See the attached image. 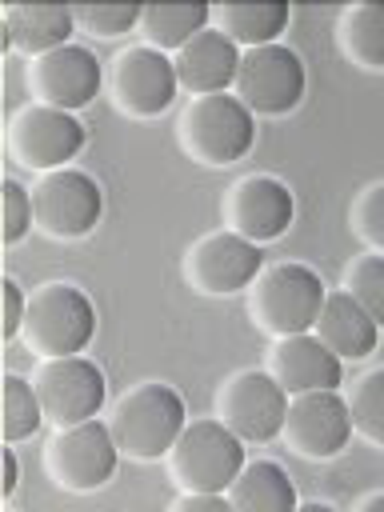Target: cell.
I'll list each match as a JSON object with an SVG mask.
<instances>
[{
    "label": "cell",
    "mask_w": 384,
    "mask_h": 512,
    "mask_svg": "<svg viewBox=\"0 0 384 512\" xmlns=\"http://www.w3.org/2000/svg\"><path fill=\"white\" fill-rule=\"evenodd\" d=\"M40 424H44V412H40V400L32 392V380L8 372L4 376V412H0V436H4V444H16V440L32 436Z\"/></svg>",
    "instance_id": "27"
},
{
    "label": "cell",
    "mask_w": 384,
    "mask_h": 512,
    "mask_svg": "<svg viewBox=\"0 0 384 512\" xmlns=\"http://www.w3.org/2000/svg\"><path fill=\"white\" fill-rule=\"evenodd\" d=\"M184 420H188V412L172 384L140 380L124 396L112 400L104 424H108V436L120 456L148 464V460H164V452L172 448Z\"/></svg>",
    "instance_id": "1"
},
{
    "label": "cell",
    "mask_w": 384,
    "mask_h": 512,
    "mask_svg": "<svg viewBox=\"0 0 384 512\" xmlns=\"http://www.w3.org/2000/svg\"><path fill=\"white\" fill-rule=\"evenodd\" d=\"M344 412L352 432H360L372 448L384 444V368H368L360 372L348 388H344Z\"/></svg>",
    "instance_id": "25"
},
{
    "label": "cell",
    "mask_w": 384,
    "mask_h": 512,
    "mask_svg": "<svg viewBox=\"0 0 384 512\" xmlns=\"http://www.w3.org/2000/svg\"><path fill=\"white\" fill-rule=\"evenodd\" d=\"M96 332V308L72 280H44L24 296L20 344L32 356H72L84 352Z\"/></svg>",
    "instance_id": "2"
},
{
    "label": "cell",
    "mask_w": 384,
    "mask_h": 512,
    "mask_svg": "<svg viewBox=\"0 0 384 512\" xmlns=\"http://www.w3.org/2000/svg\"><path fill=\"white\" fill-rule=\"evenodd\" d=\"M0 460H4V480H0V496L8 500V496L16 492V484H20V464H16V452H12V448H4V452H0Z\"/></svg>",
    "instance_id": "33"
},
{
    "label": "cell",
    "mask_w": 384,
    "mask_h": 512,
    "mask_svg": "<svg viewBox=\"0 0 384 512\" xmlns=\"http://www.w3.org/2000/svg\"><path fill=\"white\" fill-rule=\"evenodd\" d=\"M348 224L364 248H372V252L384 248V180H372L356 192V200L348 208Z\"/></svg>",
    "instance_id": "29"
},
{
    "label": "cell",
    "mask_w": 384,
    "mask_h": 512,
    "mask_svg": "<svg viewBox=\"0 0 384 512\" xmlns=\"http://www.w3.org/2000/svg\"><path fill=\"white\" fill-rule=\"evenodd\" d=\"M340 292L356 300L372 320H384V256L364 248L340 272Z\"/></svg>",
    "instance_id": "26"
},
{
    "label": "cell",
    "mask_w": 384,
    "mask_h": 512,
    "mask_svg": "<svg viewBox=\"0 0 384 512\" xmlns=\"http://www.w3.org/2000/svg\"><path fill=\"white\" fill-rule=\"evenodd\" d=\"M292 216H296V200H292L288 184L276 176H264V172H248V176L232 180L220 196L224 228L248 244L280 240L288 232Z\"/></svg>",
    "instance_id": "13"
},
{
    "label": "cell",
    "mask_w": 384,
    "mask_h": 512,
    "mask_svg": "<svg viewBox=\"0 0 384 512\" xmlns=\"http://www.w3.org/2000/svg\"><path fill=\"white\" fill-rule=\"evenodd\" d=\"M24 288L12 280V276H4L0 280V308H4V320H0V336L4 340H12L16 332H20V316H24Z\"/></svg>",
    "instance_id": "31"
},
{
    "label": "cell",
    "mask_w": 384,
    "mask_h": 512,
    "mask_svg": "<svg viewBox=\"0 0 384 512\" xmlns=\"http://www.w3.org/2000/svg\"><path fill=\"white\" fill-rule=\"evenodd\" d=\"M284 392L264 368H240L212 392V416L240 440L264 444L280 432L284 420Z\"/></svg>",
    "instance_id": "11"
},
{
    "label": "cell",
    "mask_w": 384,
    "mask_h": 512,
    "mask_svg": "<svg viewBox=\"0 0 384 512\" xmlns=\"http://www.w3.org/2000/svg\"><path fill=\"white\" fill-rule=\"evenodd\" d=\"M4 20V36L12 44V52L36 60L60 44H68L72 28V8L68 4H8L0 8Z\"/></svg>",
    "instance_id": "20"
},
{
    "label": "cell",
    "mask_w": 384,
    "mask_h": 512,
    "mask_svg": "<svg viewBox=\"0 0 384 512\" xmlns=\"http://www.w3.org/2000/svg\"><path fill=\"white\" fill-rule=\"evenodd\" d=\"M332 36H336V52L348 64H356V68H364L372 76L384 72V16H380L376 4H368V0L348 4L336 16Z\"/></svg>",
    "instance_id": "23"
},
{
    "label": "cell",
    "mask_w": 384,
    "mask_h": 512,
    "mask_svg": "<svg viewBox=\"0 0 384 512\" xmlns=\"http://www.w3.org/2000/svg\"><path fill=\"white\" fill-rule=\"evenodd\" d=\"M264 268L260 244L240 240L228 228L204 232L192 240L180 256V276L196 296H232L252 284V276Z\"/></svg>",
    "instance_id": "12"
},
{
    "label": "cell",
    "mask_w": 384,
    "mask_h": 512,
    "mask_svg": "<svg viewBox=\"0 0 384 512\" xmlns=\"http://www.w3.org/2000/svg\"><path fill=\"white\" fill-rule=\"evenodd\" d=\"M324 280L320 272H312L308 264H296V260H280V264H268L252 276V284L244 288V304H248V320L256 332L264 336H296V332H308L316 312H320V300H324Z\"/></svg>",
    "instance_id": "4"
},
{
    "label": "cell",
    "mask_w": 384,
    "mask_h": 512,
    "mask_svg": "<svg viewBox=\"0 0 384 512\" xmlns=\"http://www.w3.org/2000/svg\"><path fill=\"white\" fill-rule=\"evenodd\" d=\"M4 160H8V148H4V124H0V188H4Z\"/></svg>",
    "instance_id": "35"
},
{
    "label": "cell",
    "mask_w": 384,
    "mask_h": 512,
    "mask_svg": "<svg viewBox=\"0 0 384 512\" xmlns=\"http://www.w3.org/2000/svg\"><path fill=\"white\" fill-rule=\"evenodd\" d=\"M200 28H208V4H148L140 8V20H136V32L144 36V44L164 56L184 48Z\"/></svg>",
    "instance_id": "24"
},
{
    "label": "cell",
    "mask_w": 384,
    "mask_h": 512,
    "mask_svg": "<svg viewBox=\"0 0 384 512\" xmlns=\"http://www.w3.org/2000/svg\"><path fill=\"white\" fill-rule=\"evenodd\" d=\"M108 96H112L116 112L128 116V120L160 116L176 96L172 56H164L148 44L120 48L112 56V68H108Z\"/></svg>",
    "instance_id": "14"
},
{
    "label": "cell",
    "mask_w": 384,
    "mask_h": 512,
    "mask_svg": "<svg viewBox=\"0 0 384 512\" xmlns=\"http://www.w3.org/2000/svg\"><path fill=\"white\" fill-rule=\"evenodd\" d=\"M116 460H120V452L108 436V424H100L96 416L56 428L44 444V476L60 492H96V488H104L116 472Z\"/></svg>",
    "instance_id": "8"
},
{
    "label": "cell",
    "mask_w": 384,
    "mask_h": 512,
    "mask_svg": "<svg viewBox=\"0 0 384 512\" xmlns=\"http://www.w3.org/2000/svg\"><path fill=\"white\" fill-rule=\"evenodd\" d=\"M84 124L72 112L44 108V104H24L8 116L4 124V148L8 160H16L24 172H52L68 168V160L84 148Z\"/></svg>",
    "instance_id": "9"
},
{
    "label": "cell",
    "mask_w": 384,
    "mask_h": 512,
    "mask_svg": "<svg viewBox=\"0 0 384 512\" xmlns=\"http://www.w3.org/2000/svg\"><path fill=\"white\" fill-rule=\"evenodd\" d=\"M252 140H256V116L232 92L192 96L176 116L180 152L204 168H228L244 160Z\"/></svg>",
    "instance_id": "3"
},
{
    "label": "cell",
    "mask_w": 384,
    "mask_h": 512,
    "mask_svg": "<svg viewBox=\"0 0 384 512\" xmlns=\"http://www.w3.org/2000/svg\"><path fill=\"white\" fill-rule=\"evenodd\" d=\"M140 8L136 4H80L72 8V28L92 40H116L124 32H136Z\"/></svg>",
    "instance_id": "28"
},
{
    "label": "cell",
    "mask_w": 384,
    "mask_h": 512,
    "mask_svg": "<svg viewBox=\"0 0 384 512\" xmlns=\"http://www.w3.org/2000/svg\"><path fill=\"white\" fill-rule=\"evenodd\" d=\"M0 280H4V236H0Z\"/></svg>",
    "instance_id": "36"
},
{
    "label": "cell",
    "mask_w": 384,
    "mask_h": 512,
    "mask_svg": "<svg viewBox=\"0 0 384 512\" xmlns=\"http://www.w3.org/2000/svg\"><path fill=\"white\" fill-rule=\"evenodd\" d=\"M240 464H244V444L216 416L184 420L172 448L164 452L168 480L180 492H224L228 480L240 472Z\"/></svg>",
    "instance_id": "5"
},
{
    "label": "cell",
    "mask_w": 384,
    "mask_h": 512,
    "mask_svg": "<svg viewBox=\"0 0 384 512\" xmlns=\"http://www.w3.org/2000/svg\"><path fill=\"white\" fill-rule=\"evenodd\" d=\"M32 392H36L40 412H44V420L52 428L92 420V416H100V408L108 400L104 372L88 356H80V352H72V356H44L32 368Z\"/></svg>",
    "instance_id": "10"
},
{
    "label": "cell",
    "mask_w": 384,
    "mask_h": 512,
    "mask_svg": "<svg viewBox=\"0 0 384 512\" xmlns=\"http://www.w3.org/2000/svg\"><path fill=\"white\" fill-rule=\"evenodd\" d=\"M240 48L232 40H224L216 28H200L184 48H176L172 56V72H176V88H184L188 96H212V92H228L232 88V72H236Z\"/></svg>",
    "instance_id": "18"
},
{
    "label": "cell",
    "mask_w": 384,
    "mask_h": 512,
    "mask_svg": "<svg viewBox=\"0 0 384 512\" xmlns=\"http://www.w3.org/2000/svg\"><path fill=\"white\" fill-rule=\"evenodd\" d=\"M276 436L284 440L288 452H296L304 460H332L352 436L340 392L336 388H316V392L288 396Z\"/></svg>",
    "instance_id": "16"
},
{
    "label": "cell",
    "mask_w": 384,
    "mask_h": 512,
    "mask_svg": "<svg viewBox=\"0 0 384 512\" xmlns=\"http://www.w3.org/2000/svg\"><path fill=\"white\" fill-rule=\"evenodd\" d=\"M100 84H104L100 60L80 44H60L24 64V88H28L32 104L60 108L72 116H76V108L96 100Z\"/></svg>",
    "instance_id": "15"
},
{
    "label": "cell",
    "mask_w": 384,
    "mask_h": 512,
    "mask_svg": "<svg viewBox=\"0 0 384 512\" xmlns=\"http://www.w3.org/2000/svg\"><path fill=\"white\" fill-rule=\"evenodd\" d=\"M264 372L280 384L284 396L316 392V388H340V384H344V364H340L312 332L276 336L272 348H268Z\"/></svg>",
    "instance_id": "17"
},
{
    "label": "cell",
    "mask_w": 384,
    "mask_h": 512,
    "mask_svg": "<svg viewBox=\"0 0 384 512\" xmlns=\"http://www.w3.org/2000/svg\"><path fill=\"white\" fill-rule=\"evenodd\" d=\"M28 216L32 228L48 240H84L104 216V192L80 168H52L36 176L28 192Z\"/></svg>",
    "instance_id": "6"
},
{
    "label": "cell",
    "mask_w": 384,
    "mask_h": 512,
    "mask_svg": "<svg viewBox=\"0 0 384 512\" xmlns=\"http://www.w3.org/2000/svg\"><path fill=\"white\" fill-rule=\"evenodd\" d=\"M288 20H292L288 4H212L208 8V28H216L236 48L276 44Z\"/></svg>",
    "instance_id": "22"
},
{
    "label": "cell",
    "mask_w": 384,
    "mask_h": 512,
    "mask_svg": "<svg viewBox=\"0 0 384 512\" xmlns=\"http://www.w3.org/2000/svg\"><path fill=\"white\" fill-rule=\"evenodd\" d=\"M372 504H380V492H364V496H360V500H356L352 508L360 512V508H372Z\"/></svg>",
    "instance_id": "34"
},
{
    "label": "cell",
    "mask_w": 384,
    "mask_h": 512,
    "mask_svg": "<svg viewBox=\"0 0 384 512\" xmlns=\"http://www.w3.org/2000/svg\"><path fill=\"white\" fill-rule=\"evenodd\" d=\"M28 228H32L28 188H20L16 180H4V188H0V236H4V244H16Z\"/></svg>",
    "instance_id": "30"
},
{
    "label": "cell",
    "mask_w": 384,
    "mask_h": 512,
    "mask_svg": "<svg viewBox=\"0 0 384 512\" xmlns=\"http://www.w3.org/2000/svg\"><path fill=\"white\" fill-rule=\"evenodd\" d=\"M172 512H228L224 492H180L172 504Z\"/></svg>",
    "instance_id": "32"
},
{
    "label": "cell",
    "mask_w": 384,
    "mask_h": 512,
    "mask_svg": "<svg viewBox=\"0 0 384 512\" xmlns=\"http://www.w3.org/2000/svg\"><path fill=\"white\" fill-rule=\"evenodd\" d=\"M224 500L232 512H292L296 488L280 464L252 460V464H240V472L228 480Z\"/></svg>",
    "instance_id": "21"
},
{
    "label": "cell",
    "mask_w": 384,
    "mask_h": 512,
    "mask_svg": "<svg viewBox=\"0 0 384 512\" xmlns=\"http://www.w3.org/2000/svg\"><path fill=\"white\" fill-rule=\"evenodd\" d=\"M304 64L288 44L244 48L232 72V96L252 116H284L304 100Z\"/></svg>",
    "instance_id": "7"
},
{
    "label": "cell",
    "mask_w": 384,
    "mask_h": 512,
    "mask_svg": "<svg viewBox=\"0 0 384 512\" xmlns=\"http://www.w3.org/2000/svg\"><path fill=\"white\" fill-rule=\"evenodd\" d=\"M340 364L344 360H364L376 352L380 344V320H372L356 300H348L340 288L336 292H324L320 300V312L308 328Z\"/></svg>",
    "instance_id": "19"
}]
</instances>
